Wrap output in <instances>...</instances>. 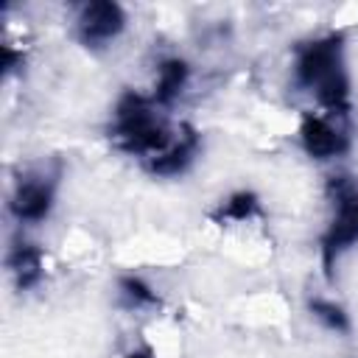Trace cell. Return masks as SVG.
I'll return each mask as SVG.
<instances>
[{
    "instance_id": "obj_1",
    "label": "cell",
    "mask_w": 358,
    "mask_h": 358,
    "mask_svg": "<svg viewBox=\"0 0 358 358\" xmlns=\"http://www.w3.org/2000/svg\"><path fill=\"white\" fill-rule=\"evenodd\" d=\"M296 81L310 90L316 101L330 115H347L350 109V78L341 59V39L324 36L299 48L296 53Z\"/></svg>"
},
{
    "instance_id": "obj_2",
    "label": "cell",
    "mask_w": 358,
    "mask_h": 358,
    "mask_svg": "<svg viewBox=\"0 0 358 358\" xmlns=\"http://www.w3.org/2000/svg\"><path fill=\"white\" fill-rule=\"evenodd\" d=\"M336 218L330 224V229L324 232L322 241V255H324V266L330 271L333 260L358 241V193L355 190H338L336 196Z\"/></svg>"
},
{
    "instance_id": "obj_3",
    "label": "cell",
    "mask_w": 358,
    "mask_h": 358,
    "mask_svg": "<svg viewBox=\"0 0 358 358\" xmlns=\"http://www.w3.org/2000/svg\"><path fill=\"white\" fill-rule=\"evenodd\" d=\"M123 25H126V17L117 3H87L76 20L78 39L90 48L112 42L123 31Z\"/></svg>"
},
{
    "instance_id": "obj_4",
    "label": "cell",
    "mask_w": 358,
    "mask_h": 358,
    "mask_svg": "<svg viewBox=\"0 0 358 358\" xmlns=\"http://www.w3.org/2000/svg\"><path fill=\"white\" fill-rule=\"evenodd\" d=\"M302 145L310 157H319V159H327V157H338L347 151V134L344 129H338L330 117H322V115H308L305 123H302Z\"/></svg>"
},
{
    "instance_id": "obj_5",
    "label": "cell",
    "mask_w": 358,
    "mask_h": 358,
    "mask_svg": "<svg viewBox=\"0 0 358 358\" xmlns=\"http://www.w3.org/2000/svg\"><path fill=\"white\" fill-rule=\"evenodd\" d=\"M50 204H53V185L45 176L22 179L11 201L14 215L20 221H42L50 213Z\"/></svg>"
},
{
    "instance_id": "obj_6",
    "label": "cell",
    "mask_w": 358,
    "mask_h": 358,
    "mask_svg": "<svg viewBox=\"0 0 358 358\" xmlns=\"http://www.w3.org/2000/svg\"><path fill=\"white\" fill-rule=\"evenodd\" d=\"M190 76V67L182 59H168L159 64L157 70V87H154V101L157 103H171L173 98H179V92L185 90Z\"/></svg>"
},
{
    "instance_id": "obj_7",
    "label": "cell",
    "mask_w": 358,
    "mask_h": 358,
    "mask_svg": "<svg viewBox=\"0 0 358 358\" xmlns=\"http://www.w3.org/2000/svg\"><path fill=\"white\" fill-rule=\"evenodd\" d=\"M8 266H11V271L17 274V282H20L22 288H28V285H34V282L39 280V274H42V255H39V249H34V246H28V243H20V246H14V252L8 255Z\"/></svg>"
},
{
    "instance_id": "obj_8",
    "label": "cell",
    "mask_w": 358,
    "mask_h": 358,
    "mask_svg": "<svg viewBox=\"0 0 358 358\" xmlns=\"http://www.w3.org/2000/svg\"><path fill=\"white\" fill-rule=\"evenodd\" d=\"M313 316L322 319L330 330H347V316H344V310H341L336 302L316 299V302H313Z\"/></svg>"
},
{
    "instance_id": "obj_9",
    "label": "cell",
    "mask_w": 358,
    "mask_h": 358,
    "mask_svg": "<svg viewBox=\"0 0 358 358\" xmlns=\"http://www.w3.org/2000/svg\"><path fill=\"white\" fill-rule=\"evenodd\" d=\"M129 358H151V352H131Z\"/></svg>"
}]
</instances>
